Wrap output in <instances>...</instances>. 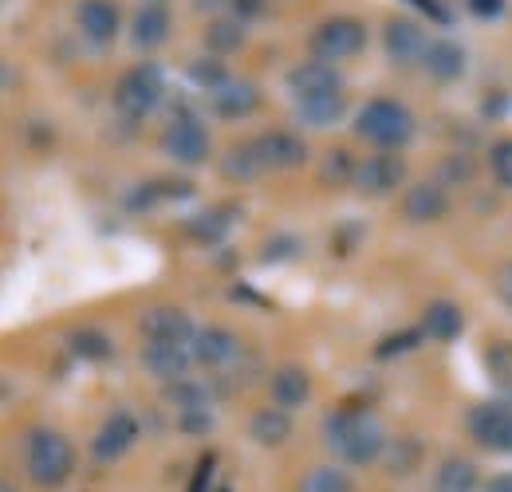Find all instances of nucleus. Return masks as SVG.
<instances>
[{
  "label": "nucleus",
  "instance_id": "nucleus-1",
  "mask_svg": "<svg viewBox=\"0 0 512 492\" xmlns=\"http://www.w3.org/2000/svg\"><path fill=\"white\" fill-rule=\"evenodd\" d=\"M323 437H327V449L335 457H343L347 465H371V461L383 457L386 449L383 426L367 410H335V414H327Z\"/></svg>",
  "mask_w": 512,
  "mask_h": 492
},
{
  "label": "nucleus",
  "instance_id": "nucleus-2",
  "mask_svg": "<svg viewBox=\"0 0 512 492\" xmlns=\"http://www.w3.org/2000/svg\"><path fill=\"white\" fill-rule=\"evenodd\" d=\"M24 469L36 489H60L75 473V449L64 433L56 430H32L24 441Z\"/></svg>",
  "mask_w": 512,
  "mask_h": 492
},
{
  "label": "nucleus",
  "instance_id": "nucleus-3",
  "mask_svg": "<svg viewBox=\"0 0 512 492\" xmlns=\"http://www.w3.org/2000/svg\"><path fill=\"white\" fill-rule=\"evenodd\" d=\"M355 134L383 150H394L414 138V115L394 99H371L355 119Z\"/></svg>",
  "mask_w": 512,
  "mask_h": 492
},
{
  "label": "nucleus",
  "instance_id": "nucleus-4",
  "mask_svg": "<svg viewBox=\"0 0 512 492\" xmlns=\"http://www.w3.org/2000/svg\"><path fill=\"white\" fill-rule=\"evenodd\" d=\"M162 71L154 67V63H138V67H130L127 75L119 79V87H115V107H119V115L130 119V123H138V119H146L158 103H162Z\"/></svg>",
  "mask_w": 512,
  "mask_h": 492
},
{
  "label": "nucleus",
  "instance_id": "nucleus-5",
  "mask_svg": "<svg viewBox=\"0 0 512 492\" xmlns=\"http://www.w3.org/2000/svg\"><path fill=\"white\" fill-rule=\"evenodd\" d=\"M363 44H367V24L355 16H327L312 32V52H316V60L327 63L359 56Z\"/></svg>",
  "mask_w": 512,
  "mask_h": 492
},
{
  "label": "nucleus",
  "instance_id": "nucleus-6",
  "mask_svg": "<svg viewBox=\"0 0 512 492\" xmlns=\"http://www.w3.org/2000/svg\"><path fill=\"white\" fill-rule=\"evenodd\" d=\"M469 433L477 437V445H485L493 453H512V394L477 406L469 414Z\"/></svg>",
  "mask_w": 512,
  "mask_h": 492
},
{
  "label": "nucleus",
  "instance_id": "nucleus-7",
  "mask_svg": "<svg viewBox=\"0 0 512 492\" xmlns=\"http://www.w3.org/2000/svg\"><path fill=\"white\" fill-rule=\"evenodd\" d=\"M162 150H166V158H174L182 166H201L209 158V134H205V126L197 123V119L182 115V119H174V123L166 126Z\"/></svg>",
  "mask_w": 512,
  "mask_h": 492
},
{
  "label": "nucleus",
  "instance_id": "nucleus-8",
  "mask_svg": "<svg viewBox=\"0 0 512 492\" xmlns=\"http://www.w3.org/2000/svg\"><path fill=\"white\" fill-rule=\"evenodd\" d=\"M406 178V166H402V158H394V154H375V158H367V162H359V170H355V189L359 193H367V197H386V193H394L398 185Z\"/></svg>",
  "mask_w": 512,
  "mask_h": 492
},
{
  "label": "nucleus",
  "instance_id": "nucleus-9",
  "mask_svg": "<svg viewBox=\"0 0 512 492\" xmlns=\"http://www.w3.org/2000/svg\"><path fill=\"white\" fill-rule=\"evenodd\" d=\"M190 363H193L190 343H162V339H146V347H142V367L150 370L154 378H162V382H178V378H186Z\"/></svg>",
  "mask_w": 512,
  "mask_h": 492
},
{
  "label": "nucleus",
  "instance_id": "nucleus-10",
  "mask_svg": "<svg viewBox=\"0 0 512 492\" xmlns=\"http://www.w3.org/2000/svg\"><path fill=\"white\" fill-rule=\"evenodd\" d=\"M383 40H386V56H390V63H398V67H410V63H418L426 56V36L406 16H390L386 20Z\"/></svg>",
  "mask_w": 512,
  "mask_h": 492
},
{
  "label": "nucleus",
  "instance_id": "nucleus-11",
  "mask_svg": "<svg viewBox=\"0 0 512 492\" xmlns=\"http://www.w3.org/2000/svg\"><path fill=\"white\" fill-rule=\"evenodd\" d=\"M256 154H260L264 170H296V166H304L308 146H304V138H296L288 130H272V134L256 138Z\"/></svg>",
  "mask_w": 512,
  "mask_h": 492
},
{
  "label": "nucleus",
  "instance_id": "nucleus-12",
  "mask_svg": "<svg viewBox=\"0 0 512 492\" xmlns=\"http://www.w3.org/2000/svg\"><path fill=\"white\" fill-rule=\"evenodd\" d=\"M288 87H292L296 103L316 99V95H331V91H343L339 71L327 60H308V63H300V67H292V71H288Z\"/></svg>",
  "mask_w": 512,
  "mask_h": 492
},
{
  "label": "nucleus",
  "instance_id": "nucleus-13",
  "mask_svg": "<svg viewBox=\"0 0 512 492\" xmlns=\"http://www.w3.org/2000/svg\"><path fill=\"white\" fill-rule=\"evenodd\" d=\"M193 363H205V367H225L241 355V339L225 327H201L190 343Z\"/></svg>",
  "mask_w": 512,
  "mask_h": 492
},
{
  "label": "nucleus",
  "instance_id": "nucleus-14",
  "mask_svg": "<svg viewBox=\"0 0 512 492\" xmlns=\"http://www.w3.org/2000/svg\"><path fill=\"white\" fill-rule=\"evenodd\" d=\"M402 213H406V221L410 225H434V221H442L449 213V197L442 185H414V189H406V197H402Z\"/></svg>",
  "mask_w": 512,
  "mask_h": 492
},
{
  "label": "nucleus",
  "instance_id": "nucleus-15",
  "mask_svg": "<svg viewBox=\"0 0 512 492\" xmlns=\"http://www.w3.org/2000/svg\"><path fill=\"white\" fill-rule=\"evenodd\" d=\"M142 335L146 339H162V343H193V323L182 308H150L142 315Z\"/></svg>",
  "mask_w": 512,
  "mask_h": 492
},
{
  "label": "nucleus",
  "instance_id": "nucleus-16",
  "mask_svg": "<svg viewBox=\"0 0 512 492\" xmlns=\"http://www.w3.org/2000/svg\"><path fill=\"white\" fill-rule=\"evenodd\" d=\"M134 441H138V422H134V414L119 410V414L107 418V426H103L99 437L91 441V453H95L99 461H115V457L127 453Z\"/></svg>",
  "mask_w": 512,
  "mask_h": 492
},
{
  "label": "nucleus",
  "instance_id": "nucleus-17",
  "mask_svg": "<svg viewBox=\"0 0 512 492\" xmlns=\"http://www.w3.org/2000/svg\"><path fill=\"white\" fill-rule=\"evenodd\" d=\"M209 99H213V111L221 119H249L256 107H260V87L245 83V79H229L225 87L209 91Z\"/></svg>",
  "mask_w": 512,
  "mask_h": 492
},
{
  "label": "nucleus",
  "instance_id": "nucleus-18",
  "mask_svg": "<svg viewBox=\"0 0 512 492\" xmlns=\"http://www.w3.org/2000/svg\"><path fill=\"white\" fill-rule=\"evenodd\" d=\"M75 20H79V32L91 44H111L119 36V12H115L111 0H83Z\"/></svg>",
  "mask_w": 512,
  "mask_h": 492
},
{
  "label": "nucleus",
  "instance_id": "nucleus-19",
  "mask_svg": "<svg viewBox=\"0 0 512 492\" xmlns=\"http://www.w3.org/2000/svg\"><path fill=\"white\" fill-rule=\"evenodd\" d=\"M130 36H134L138 48H162V44L170 40V12H166L158 0H146V4L134 12Z\"/></svg>",
  "mask_w": 512,
  "mask_h": 492
},
{
  "label": "nucleus",
  "instance_id": "nucleus-20",
  "mask_svg": "<svg viewBox=\"0 0 512 492\" xmlns=\"http://www.w3.org/2000/svg\"><path fill=\"white\" fill-rule=\"evenodd\" d=\"M422 67L438 79V83H453L465 75V52L453 44V40H430L426 44V56H422Z\"/></svg>",
  "mask_w": 512,
  "mask_h": 492
},
{
  "label": "nucleus",
  "instance_id": "nucleus-21",
  "mask_svg": "<svg viewBox=\"0 0 512 492\" xmlns=\"http://www.w3.org/2000/svg\"><path fill=\"white\" fill-rule=\"evenodd\" d=\"M422 331L430 339H438V343H453L465 331V315H461L457 304H449V300H434L430 308L422 311Z\"/></svg>",
  "mask_w": 512,
  "mask_h": 492
},
{
  "label": "nucleus",
  "instance_id": "nucleus-22",
  "mask_svg": "<svg viewBox=\"0 0 512 492\" xmlns=\"http://www.w3.org/2000/svg\"><path fill=\"white\" fill-rule=\"evenodd\" d=\"M312 394V378L304 367H280L272 374V402L292 410V406H304Z\"/></svg>",
  "mask_w": 512,
  "mask_h": 492
},
{
  "label": "nucleus",
  "instance_id": "nucleus-23",
  "mask_svg": "<svg viewBox=\"0 0 512 492\" xmlns=\"http://www.w3.org/2000/svg\"><path fill=\"white\" fill-rule=\"evenodd\" d=\"M422 457H426V449H422L418 437H394V441H386L383 449V465L390 477H414Z\"/></svg>",
  "mask_w": 512,
  "mask_h": 492
},
{
  "label": "nucleus",
  "instance_id": "nucleus-24",
  "mask_svg": "<svg viewBox=\"0 0 512 492\" xmlns=\"http://www.w3.org/2000/svg\"><path fill=\"white\" fill-rule=\"evenodd\" d=\"M256 445H264V449H276V445H284L288 437H292V418H288V410L280 406V410H256L253 414V426H249Z\"/></svg>",
  "mask_w": 512,
  "mask_h": 492
},
{
  "label": "nucleus",
  "instance_id": "nucleus-25",
  "mask_svg": "<svg viewBox=\"0 0 512 492\" xmlns=\"http://www.w3.org/2000/svg\"><path fill=\"white\" fill-rule=\"evenodd\" d=\"M434 492H477V465L465 457H446L434 473Z\"/></svg>",
  "mask_w": 512,
  "mask_h": 492
},
{
  "label": "nucleus",
  "instance_id": "nucleus-26",
  "mask_svg": "<svg viewBox=\"0 0 512 492\" xmlns=\"http://www.w3.org/2000/svg\"><path fill=\"white\" fill-rule=\"evenodd\" d=\"M221 174H225V182H253L256 174H264V162L256 154V142L229 146V154L221 158Z\"/></svg>",
  "mask_w": 512,
  "mask_h": 492
},
{
  "label": "nucleus",
  "instance_id": "nucleus-27",
  "mask_svg": "<svg viewBox=\"0 0 512 492\" xmlns=\"http://www.w3.org/2000/svg\"><path fill=\"white\" fill-rule=\"evenodd\" d=\"M237 209L233 205H225V209H209V213H197L186 221V233H190L193 241H201V245H217L225 233H229V217H233Z\"/></svg>",
  "mask_w": 512,
  "mask_h": 492
},
{
  "label": "nucleus",
  "instance_id": "nucleus-28",
  "mask_svg": "<svg viewBox=\"0 0 512 492\" xmlns=\"http://www.w3.org/2000/svg\"><path fill=\"white\" fill-rule=\"evenodd\" d=\"M205 48L217 56L241 52L245 48V20H209L205 28Z\"/></svg>",
  "mask_w": 512,
  "mask_h": 492
},
{
  "label": "nucleus",
  "instance_id": "nucleus-29",
  "mask_svg": "<svg viewBox=\"0 0 512 492\" xmlns=\"http://www.w3.org/2000/svg\"><path fill=\"white\" fill-rule=\"evenodd\" d=\"M343 107H347L343 91H331V95H316V99L296 103V115H300L308 126H331L339 115H343Z\"/></svg>",
  "mask_w": 512,
  "mask_h": 492
},
{
  "label": "nucleus",
  "instance_id": "nucleus-30",
  "mask_svg": "<svg viewBox=\"0 0 512 492\" xmlns=\"http://www.w3.org/2000/svg\"><path fill=\"white\" fill-rule=\"evenodd\" d=\"M67 347H71V355H79V359H87V363L111 359V339H107L103 331H95V327L71 331V335H67Z\"/></svg>",
  "mask_w": 512,
  "mask_h": 492
},
{
  "label": "nucleus",
  "instance_id": "nucleus-31",
  "mask_svg": "<svg viewBox=\"0 0 512 492\" xmlns=\"http://www.w3.org/2000/svg\"><path fill=\"white\" fill-rule=\"evenodd\" d=\"M296 492H355V481L335 465H316V469L304 473Z\"/></svg>",
  "mask_w": 512,
  "mask_h": 492
},
{
  "label": "nucleus",
  "instance_id": "nucleus-32",
  "mask_svg": "<svg viewBox=\"0 0 512 492\" xmlns=\"http://www.w3.org/2000/svg\"><path fill=\"white\" fill-rule=\"evenodd\" d=\"M485 370L505 394H512V339H501L485 351Z\"/></svg>",
  "mask_w": 512,
  "mask_h": 492
},
{
  "label": "nucleus",
  "instance_id": "nucleus-33",
  "mask_svg": "<svg viewBox=\"0 0 512 492\" xmlns=\"http://www.w3.org/2000/svg\"><path fill=\"white\" fill-rule=\"evenodd\" d=\"M422 339H426V331L422 327H406V331H394V335H386L379 339V347H375V359H398V355H410V351H418L422 347Z\"/></svg>",
  "mask_w": 512,
  "mask_h": 492
},
{
  "label": "nucleus",
  "instance_id": "nucleus-34",
  "mask_svg": "<svg viewBox=\"0 0 512 492\" xmlns=\"http://www.w3.org/2000/svg\"><path fill=\"white\" fill-rule=\"evenodd\" d=\"M355 158L347 154V150H331L327 154V162H323V170H320V182L323 185H347V182H355Z\"/></svg>",
  "mask_w": 512,
  "mask_h": 492
},
{
  "label": "nucleus",
  "instance_id": "nucleus-35",
  "mask_svg": "<svg viewBox=\"0 0 512 492\" xmlns=\"http://www.w3.org/2000/svg\"><path fill=\"white\" fill-rule=\"evenodd\" d=\"M190 79L197 83V87H205V91H217V87H225V83H229L225 63L217 60V56H201V60H193Z\"/></svg>",
  "mask_w": 512,
  "mask_h": 492
},
{
  "label": "nucleus",
  "instance_id": "nucleus-36",
  "mask_svg": "<svg viewBox=\"0 0 512 492\" xmlns=\"http://www.w3.org/2000/svg\"><path fill=\"white\" fill-rule=\"evenodd\" d=\"M170 398L178 402V410H193V406H205L209 402V390L190 382V378H178V382H170Z\"/></svg>",
  "mask_w": 512,
  "mask_h": 492
},
{
  "label": "nucleus",
  "instance_id": "nucleus-37",
  "mask_svg": "<svg viewBox=\"0 0 512 492\" xmlns=\"http://www.w3.org/2000/svg\"><path fill=\"white\" fill-rule=\"evenodd\" d=\"M489 166H493V178L512 189V138H501L493 150H489Z\"/></svg>",
  "mask_w": 512,
  "mask_h": 492
},
{
  "label": "nucleus",
  "instance_id": "nucleus-38",
  "mask_svg": "<svg viewBox=\"0 0 512 492\" xmlns=\"http://www.w3.org/2000/svg\"><path fill=\"white\" fill-rule=\"evenodd\" d=\"M178 426L186 433H209L213 418H209V406H193V410H178Z\"/></svg>",
  "mask_w": 512,
  "mask_h": 492
},
{
  "label": "nucleus",
  "instance_id": "nucleus-39",
  "mask_svg": "<svg viewBox=\"0 0 512 492\" xmlns=\"http://www.w3.org/2000/svg\"><path fill=\"white\" fill-rule=\"evenodd\" d=\"M300 252V241L296 237H272V241H264V260L272 264V260H292Z\"/></svg>",
  "mask_w": 512,
  "mask_h": 492
},
{
  "label": "nucleus",
  "instance_id": "nucleus-40",
  "mask_svg": "<svg viewBox=\"0 0 512 492\" xmlns=\"http://www.w3.org/2000/svg\"><path fill=\"white\" fill-rule=\"evenodd\" d=\"M213 465H217V457L213 453H205L201 461H197V469H193V481L186 492H209L213 489Z\"/></svg>",
  "mask_w": 512,
  "mask_h": 492
},
{
  "label": "nucleus",
  "instance_id": "nucleus-41",
  "mask_svg": "<svg viewBox=\"0 0 512 492\" xmlns=\"http://www.w3.org/2000/svg\"><path fill=\"white\" fill-rule=\"evenodd\" d=\"M469 12L481 16V20H493L505 12V0H469Z\"/></svg>",
  "mask_w": 512,
  "mask_h": 492
},
{
  "label": "nucleus",
  "instance_id": "nucleus-42",
  "mask_svg": "<svg viewBox=\"0 0 512 492\" xmlns=\"http://www.w3.org/2000/svg\"><path fill=\"white\" fill-rule=\"evenodd\" d=\"M497 296H501L505 308L512 311V264H501V268H497Z\"/></svg>",
  "mask_w": 512,
  "mask_h": 492
},
{
  "label": "nucleus",
  "instance_id": "nucleus-43",
  "mask_svg": "<svg viewBox=\"0 0 512 492\" xmlns=\"http://www.w3.org/2000/svg\"><path fill=\"white\" fill-rule=\"evenodd\" d=\"M233 4V12H237V20H253L264 12V0H229Z\"/></svg>",
  "mask_w": 512,
  "mask_h": 492
},
{
  "label": "nucleus",
  "instance_id": "nucleus-44",
  "mask_svg": "<svg viewBox=\"0 0 512 492\" xmlns=\"http://www.w3.org/2000/svg\"><path fill=\"white\" fill-rule=\"evenodd\" d=\"M485 492H512V473H501V477H493Z\"/></svg>",
  "mask_w": 512,
  "mask_h": 492
},
{
  "label": "nucleus",
  "instance_id": "nucleus-45",
  "mask_svg": "<svg viewBox=\"0 0 512 492\" xmlns=\"http://www.w3.org/2000/svg\"><path fill=\"white\" fill-rule=\"evenodd\" d=\"M446 170L453 174V178H469V174H473V166H469V162H449Z\"/></svg>",
  "mask_w": 512,
  "mask_h": 492
},
{
  "label": "nucleus",
  "instance_id": "nucleus-46",
  "mask_svg": "<svg viewBox=\"0 0 512 492\" xmlns=\"http://www.w3.org/2000/svg\"><path fill=\"white\" fill-rule=\"evenodd\" d=\"M414 4H418L422 12H430V16H438V20H446V12H442V8L434 4V0H414Z\"/></svg>",
  "mask_w": 512,
  "mask_h": 492
},
{
  "label": "nucleus",
  "instance_id": "nucleus-47",
  "mask_svg": "<svg viewBox=\"0 0 512 492\" xmlns=\"http://www.w3.org/2000/svg\"><path fill=\"white\" fill-rule=\"evenodd\" d=\"M0 492H16V489H12V485H4V489H0Z\"/></svg>",
  "mask_w": 512,
  "mask_h": 492
},
{
  "label": "nucleus",
  "instance_id": "nucleus-48",
  "mask_svg": "<svg viewBox=\"0 0 512 492\" xmlns=\"http://www.w3.org/2000/svg\"><path fill=\"white\" fill-rule=\"evenodd\" d=\"M221 492H229V489H221Z\"/></svg>",
  "mask_w": 512,
  "mask_h": 492
}]
</instances>
